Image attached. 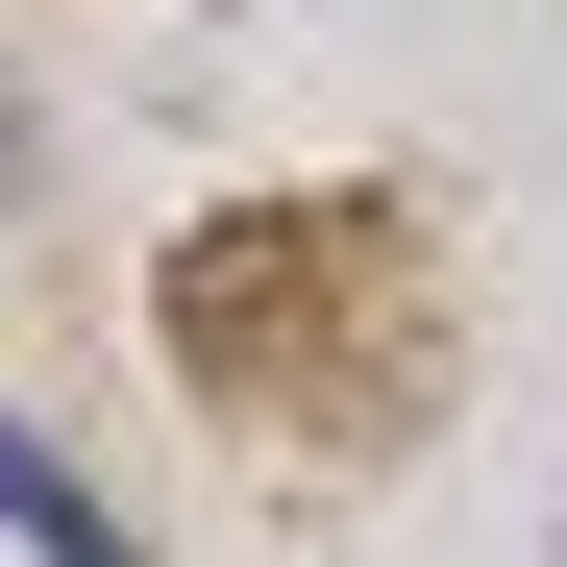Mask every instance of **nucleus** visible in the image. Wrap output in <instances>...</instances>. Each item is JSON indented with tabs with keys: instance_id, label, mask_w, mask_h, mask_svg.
I'll use <instances>...</instances> for the list:
<instances>
[{
	"instance_id": "obj_1",
	"label": "nucleus",
	"mask_w": 567,
	"mask_h": 567,
	"mask_svg": "<svg viewBox=\"0 0 567 567\" xmlns=\"http://www.w3.org/2000/svg\"><path fill=\"white\" fill-rule=\"evenodd\" d=\"M0 543H25V567H148V543H124L100 494H74V468H50L25 420H0Z\"/></svg>"
}]
</instances>
